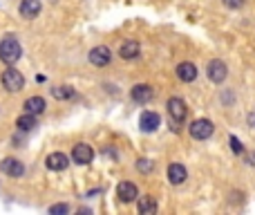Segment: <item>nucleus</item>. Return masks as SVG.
Masks as SVG:
<instances>
[{
	"label": "nucleus",
	"instance_id": "nucleus-1",
	"mask_svg": "<svg viewBox=\"0 0 255 215\" xmlns=\"http://www.w3.org/2000/svg\"><path fill=\"white\" fill-rule=\"evenodd\" d=\"M20 56H22V47L16 40V36H11V34L4 36V38L0 40V61H2L4 65H13Z\"/></svg>",
	"mask_w": 255,
	"mask_h": 215
},
{
	"label": "nucleus",
	"instance_id": "nucleus-2",
	"mask_svg": "<svg viewBox=\"0 0 255 215\" xmlns=\"http://www.w3.org/2000/svg\"><path fill=\"white\" fill-rule=\"evenodd\" d=\"M0 81H2V88L7 90V92H20V90L25 88V76L11 65L2 72V79Z\"/></svg>",
	"mask_w": 255,
	"mask_h": 215
},
{
	"label": "nucleus",
	"instance_id": "nucleus-3",
	"mask_svg": "<svg viewBox=\"0 0 255 215\" xmlns=\"http://www.w3.org/2000/svg\"><path fill=\"white\" fill-rule=\"evenodd\" d=\"M213 130H215V125L210 119H197L190 123V137L204 141V139H208L213 134Z\"/></svg>",
	"mask_w": 255,
	"mask_h": 215
},
{
	"label": "nucleus",
	"instance_id": "nucleus-4",
	"mask_svg": "<svg viewBox=\"0 0 255 215\" xmlns=\"http://www.w3.org/2000/svg\"><path fill=\"white\" fill-rule=\"evenodd\" d=\"M168 114L172 116V121H174V123H181V121L186 119V114H188V108H186V103H183L179 97L168 99Z\"/></svg>",
	"mask_w": 255,
	"mask_h": 215
},
{
	"label": "nucleus",
	"instance_id": "nucleus-5",
	"mask_svg": "<svg viewBox=\"0 0 255 215\" xmlns=\"http://www.w3.org/2000/svg\"><path fill=\"white\" fill-rule=\"evenodd\" d=\"M161 125V116L157 114V112H141V116H139V128H141V132H155L157 128Z\"/></svg>",
	"mask_w": 255,
	"mask_h": 215
},
{
	"label": "nucleus",
	"instance_id": "nucleus-6",
	"mask_svg": "<svg viewBox=\"0 0 255 215\" xmlns=\"http://www.w3.org/2000/svg\"><path fill=\"white\" fill-rule=\"evenodd\" d=\"M206 72H208V79L213 81V83H222V81L228 76V67H226V63H222L219 58L210 61V63H208V67H206Z\"/></svg>",
	"mask_w": 255,
	"mask_h": 215
},
{
	"label": "nucleus",
	"instance_id": "nucleus-7",
	"mask_svg": "<svg viewBox=\"0 0 255 215\" xmlns=\"http://www.w3.org/2000/svg\"><path fill=\"white\" fill-rule=\"evenodd\" d=\"M72 159H74L76 164L85 166L94 159V150L87 146V143H76V146L72 148Z\"/></svg>",
	"mask_w": 255,
	"mask_h": 215
},
{
	"label": "nucleus",
	"instance_id": "nucleus-8",
	"mask_svg": "<svg viewBox=\"0 0 255 215\" xmlns=\"http://www.w3.org/2000/svg\"><path fill=\"white\" fill-rule=\"evenodd\" d=\"M110 61H112V52L105 45H98V47H94L92 52H89V63L96 67H105Z\"/></svg>",
	"mask_w": 255,
	"mask_h": 215
},
{
	"label": "nucleus",
	"instance_id": "nucleus-9",
	"mask_svg": "<svg viewBox=\"0 0 255 215\" xmlns=\"http://www.w3.org/2000/svg\"><path fill=\"white\" fill-rule=\"evenodd\" d=\"M116 197H119L123 204H130V202H134L139 197V191L132 182H121L119 188H116Z\"/></svg>",
	"mask_w": 255,
	"mask_h": 215
},
{
	"label": "nucleus",
	"instance_id": "nucleus-10",
	"mask_svg": "<svg viewBox=\"0 0 255 215\" xmlns=\"http://www.w3.org/2000/svg\"><path fill=\"white\" fill-rule=\"evenodd\" d=\"M0 168H2V173L9 175V177H22V173H25V166H22V161L13 159V157H7V159H2Z\"/></svg>",
	"mask_w": 255,
	"mask_h": 215
},
{
	"label": "nucleus",
	"instance_id": "nucleus-11",
	"mask_svg": "<svg viewBox=\"0 0 255 215\" xmlns=\"http://www.w3.org/2000/svg\"><path fill=\"white\" fill-rule=\"evenodd\" d=\"M40 9H43V2H40V0H22L20 16L27 18V20H31V18H36L40 13Z\"/></svg>",
	"mask_w": 255,
	"mask_h": 215
},
{
	"label": "nucleus",
	"instance_id": "nucleus-12",
	"mask_svg": "<svg viewBox=\"0 0 255 215\" xmlns=\"http://www.w3.org/2000/svg\"><path fill=\"white\" fill-rule=\"evenodd\" d=\"M132 101H137V103H148L152 97H155V92H152V88L150 85H146V83H139V85H134L132 88Z\"/></svg>",
	"mask_w": 255,
	"mask_h": 215
},
{
	"label": "nucleus",
	"instance_id": "nucleus-13",
	"mask_svg": "<svg viewBox=\"0 0 255 215\" xmlns=\"http://www.w3.org/2000/svg\"><path fill=\"white\" fill-rule=\"evenodd\" d=\"M177 76L179 81H183V83H190V81L197 79V67L192 65V63H179L177 65Z\"/></svg>",
	"mask_w": 255,
	"mask_h": 215
},
{
	"label": "nucleus",
	"instance_id": "nucleus-14",
	"mask_svg": "<svg viewBox=\"0 0 255 215\" xmlns=\"http://www.w3.org/2000/svg\"><path fill=\"white\" fill-rule=\"evenodd\" d=\"M45 164H47L49 170H65L67 166H70V159H67V155H63V152H52Z\"/></svg>",
	"mask_w": 255,
	"mask_h": 215
},
{
	"label": "nucleus",
	"instance_id": "nucleus-15",
	"mask_svg": "<svg viewBox=\"0 0 255 215\" xmlns=\"http://www.w3.org/2000/svg\"><path fill=\"white\" fill-rule=\"evenodd\" d=\"M186 177H188V173H186V168H183L181 164H170L168 166V179H170V184L179 186V184L186 182Z\"/></svg>",
	"mask_w": 255,
	"mask_h": 215
},
{
	"label": "nucleus",
	"instance_id": "nucleus-16",
	"mask_svg": "<svg viewBox=\"0 0 255 215\" xmlns=\"http://www.w3.org/2000/svg\"><path fill=\"white\" fill-rule=\"evenodd\" d=\"M139 52H141V47H139L137 40H125V43L119 47V56L125 58V61H132V58H137Z\"/></svg>",
	"mask_w": 255,
	"mask_h": 215
},
{
	"label": "nucleus",
	"instance_id": "nucleus-17",
	"mask_svg": "<svg viewBox=\"0 0 255 215\" xmlns=\"http://www.w3.org/2000/svg\"><path fill=\"white\" fill-rule=\"evenodd\" d=\"M25 110L31 112V114H40V112H45V99L43 97H29L25 101Z\"/></svg>",
	"mask_w": 255,
	"mask_h": 215
},
{
	"label": "nucleus",
	"instance_id": "nucleus-18",
	"mask_svg": "<svg viewBox=\"0 0 255 215\" xmlns=\"http://www.w3.org/2000/svg\"><path fill=\"white\" fill-rule=\"evenodd\" d=\"M139 213L141 215H152V213H157V202H155V197H150V195H146V197H141L139 200Z\"/></svg>",
	"mask_w": 255,
	"mask_h": 215
},
{
	"label": "nucleus",
	"instance_id": "nucleus-19",
	"mask_svg": "<svg viewBox=\"0 0 255 215\" xmlns=\"http://www.w3.org/2000/svg\"><path fill=\"white\" fill-rule=\"evenodd\" d=\"M16 125L20 130H31V128H36V114H31V112H27V114H22V116H18V121H16Z\"/></svg>",
	"mask_w": 255,
	"mask_h": 215
},
{
	"label": "nucleus",
	"instance_id": "nucleus-20",
	"mask_svg": "<svg viewBox=\"0 0 255 215\" xmlns=\"http://www.w3.org/2000/svg\"><path fill=\"white\" fill-rule=\"evenodd\" d=\"M52 97L58 99V101H65V99H72V97H74V90L67 88V85H61V88H54V90H52Z\"/></svg>",
	"mask_w": 255,
	"mask_h": 215
},
{
	"label": "nucleus",
	"instance_id": "nucleus-21",
	"mask_svg": "<svg viewBox=\"0 0 255 215\" xmlns=\"http://www.w3.org/2000/svg\"><path fill=\"white\" fill-rule=\"evenodd\" d=\"M49 213L52 215H67L70 213V206L67 204H54V206H49Z\"/></svg>",
	"mask_w": 255,
	"mask_h": 215
},
{
	"label": "nucleus",
	"instance_id": "nucleus-22",
	"mask_svg": "<svg viewBox=\"0 0 255 215\" xmlns=\"http://www.w3.org/2000/svg\"><path fill=\"white\" fill-rule=\"evenodd\" d=\"M137 168L141 170V173H150V170L155 168V164H152L150 159H139V161H137Z\"/></svg>",
	"mask_w": 255,
	"mask_h": 215
},
{
	"label": "nucleus",
	"instance_id": "nucleus-23",
	"mask_svg": "<svg viewBox=\"0 0 255 215\" xmlns=\"http://www.w3.org/2000/svg\"><path fill=\"white\" fill-rule=\"evenodd\" d=\"M231 148L235 155H242V152H244V146H242V141L235 137V134H231Z\"/></svg>",
	"mask_w": 255,
	"mask_h": 215
},
{
	"label": "nucleus",
	"instance_id": "nucleus-24",
	"mask_svg": "<svg viewBox=\"0 0 255 215\" xmlns=\"http://www.w3.org/2000/svg\"><path fill=\"white\" fill-rule=\"evenodd\" d=\"M224 4L231 7V9H240L242 4H244V0H224Z\"/></svg>",
	"mask_w": 255,
	"mask_h": 215
},
{
	"label": "nucleus",
	"instance_id": "nucleus-25",
	"mask_svg": "<svg viewBox=\"0 0 255 215\" xmlns=\"http://www.w3.org/2000/svg\"><path fill=\"white\" fill-rule=\"evenodd\" d=\"M246 161H249L251 166H255V152H249V155H246Z\"/></svg>",
	"mask_w": 255,
	"mask_h": 215
},
{
	"label": "nucleus",
	"instance_id": "nucleus-26",
	"mask_svg": "<svg viewBox=\"0 0 255 215\" xmlns=\"http://www.w3.org/2000/svg\"><path fill=\"white\" fill-rule=\"evenodd\" d=\"M249 125H251V128H255V112H251V114H249Z\"/></svg>",
	"mask_w": 255,
	"mask_h": 215
}]
</instances>
